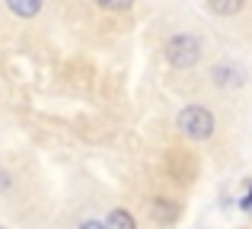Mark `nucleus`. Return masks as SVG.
<instances>
[{
	"label": "nucleus",
	"mask_w": 252,
	"mask_h": 229,
	"mask_svg": "<svg viewBox=\"0 0 252 229\" xmlns=\"http://www.w3.org/2000/svg\"><path fill=\"white\" fill-rule=\"evenodd\" d=\"M179 130L189 140H208L214 134V115L204 105H189V108L179 112Z\"/></svg>",
	"instance_id": "nucleus-1"
},
{
	"label": "nucleus",
	"mask_w": 252,
	"mask_h": 229,
	"mask_svg": "<svg viewBox=\"0 0 252 229\" xmlns=\"http://www.w3.org/2000/svg\"><path fill=\"white\" fill-rule=\"evenodd\" d=\"M163 51H166V61H169L176 70L195 67L198 57H201V45H198L195 35H172Z\"/></svg>",
	"instance_id": "nucleus-2"
},
{
	"label": "nucleus",
	"mask_w": 252,
	"mask_h": 229,
	"mask_svg": "<svg viewBox=\"0 0 252 229\" xmlns=\"http://www.w3.org/2000/svg\"><path fill=\"white\" fill-rule=\"evenodd\" d=\"M169 172H172L176 181H191V178H195V162H191V156L172 150V153H169Z\"/></svg>",
	"instance_id": "nucleus-3"
},
{
	"label": "nucleus",
	"mask_w": 252,
	"mask_h": 229,
	"mask_svg": "<svg viewBox=\"0 0 252 229\" xmlns=\"http://www.w3.org/2000/svg\"><path fill=\"white\" fill-rule=\"evenodd\" d=\"M179 213H182V207H179L176 201H169V198H157V201H150V217H154L157 223H176Z\"/></svg>",
	"instance_id": "nucleus-4"
},
{
	"label": "nucleus",
	"mask_w": 252,
	"mask_h": 229,
	"mask_svg": "<svg viewBox=\"0 0 252 229\" xmlns=\"http://www.w3.org/2000/svg\"><path fill=\"white\" fill-rule=\"evenodd\" d=\"M6 6H10L16 16L29 19V16H35V13L42 10V0H6Z\"/></svg>",
	"instance_id": "nucleus-5"
},
{
	"label": "nucleus",
	"mask_w": 252,
	"mask_h": 229,
	"mask_svg": "<svg viewBox=\"0 0 252 229\" xmlns=\"http://www.w3.org/2000/svg\"><path fill=\"white\" fill-rule=\"evenodd\" d=\"M208 6L217 13V16H233L246 6V0H208Z\"/></svg>",
	"instance_id": "nucleus-6"
},
{
	"label": "nucleus",
	"mask_w": 252,
	"mask_h": 229,
	"mask_svg": "<svg viewBox=\"0 0 252 229\" xmlns=\"http://www.w3.org/2000/svg\"><path fill=\"white\" fill-rule=\"evenodd\" d=\"M109 229H137V223L128 210H112L109 213Z\"/></svg>",
	"instance_id": "nucleus-7"
},
{
	"label": "nucleus",
	"mask_w": 252,
	"mask_h": 229,
	"mask_svg": "<svg viewBox=\"0 0 252 229\" xmlns=\"http://www.w3.org/2000/svg\"><path fill=\"white\" fill-rule=\"evenodd\" d=\"M99 6H105V10H128L134 0H96Z\"/></svg>",
	"instance_id": "nucleus-8"
},
{
	"label": "nucleus",
	"mask_w": 252,
	"mask_h": 229,
	"mask_svg": "<svg viewBox=\"0 0 252 229\" xmlns=\"http://www.w3.org/2000/svg\"><path fill=\"white\" fill-rule=\"evenodd\" d=\"M80 229H109V223H105V226H102V223H96V220H90V223H83Z\"/></svg>",
	"instance_id": "nucleus-9"
},
{
	"label": "nucleus",
	"mask_w": 252,
	"mask_h": 229,
	"mask_svg": "<svg viewBox=\"0 0 252 229\" xmlns=\"http://www.w3.org/2000/svg\"><path fill=\"white\" fill-rule=\"evenodd\" d=\"M243 210H252V188H249L246 198H243Z\"/></svg>",
	"instance_id": "nucleus-10"
}]
</instances>
